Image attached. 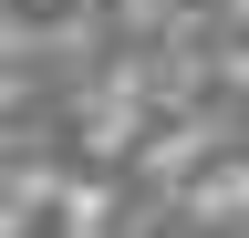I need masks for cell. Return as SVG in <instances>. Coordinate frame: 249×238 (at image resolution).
Returning a JSON list of instances; mask_svg holds the SVG:
<instances>
[{"mask_svg": "<svg viewBox=\"0 0 249 238\" xmlns=\"http://www.w3.org/2000/svg\"><path fill=\"white\" fill-rule=\"evenodd\" d=\"M0 238H93V197H73V187H31L21 218L0 228Z\"/></svg>", "mask_w": 249, "mask_h": 238, "instance_id": "cell-1", "label": "cell"}, {"mask_svg": "<svg viewBox=\"0 0 249 238\" xmlns=\"http://www.w3.org/2000/svg\"><path fill=\"white\" fill-rule=\"evenodd\" d=\"M21 197H31V176H21L11 156H0V228H11V218H21Z\"/></svg>", "mask_w": 249, "mask_h": 238, "instance_id": "cell-2", "label": "cell"}]
</instances>
